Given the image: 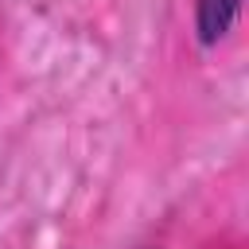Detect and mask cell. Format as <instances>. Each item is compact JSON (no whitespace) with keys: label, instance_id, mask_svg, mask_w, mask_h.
I'll return each mask as SVG.
<instances>
[{"label":"cell","instance_id":"1","mask_svg":"<svg viewBox=\"0 0 249 249\" xmlns=\"http://www.w3.org/2000/svg\"><path fill=\"white\" fill-rule=\"evenodd\" d=\"M241 0H195V39L202 47H218L237 23Z\"/></svg>","mask_w":249,"mask_h":249}]
</instances>
